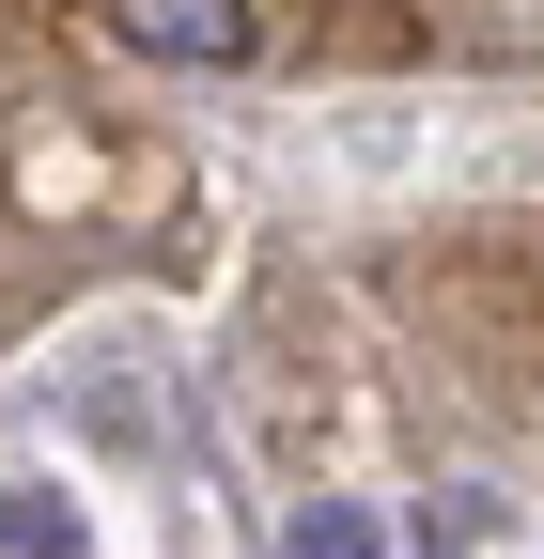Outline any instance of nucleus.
<instances>
[{"label": "nucleus", "mask_w": 544, "mask_h": 559, "mask_svg": "<svg viewBox=\"0 0 544 559\" xmlns=\"http://www.w3.org/2000/svg\"><path fill=\"white\" fill-rule=\"evenodd\" d=\"M125 47H156V62H249L264 16L249 0H125Z\"/></svg>", "instance_id": "1"}, {"label": "nucleus", "mask_w": 544, "mask_h": 559, "mask_svg": "<svg viewBox=\"0 0 544 559\" xmlns=\"http://www.w3.org/2000/svg\"><path fill=\"white\" fill-rule=\"evenodd\" d=\"M0 559H79V513L47 481H0Z\"/></svg>", "instance_id": "2"}, {"label": "nucleus", "mask_w": 544, "mask_h": 559, "mask_svg": "<svg viewBox=\"0 0 544 559\" xmlns=\"http://www.w3.org/2000/svg\"><path fill=\"white\" fill-rule=\"evenodd\" d=\"M281 559H389V528H374V513H343V498H311V513L281 528Z\"/></svg>", "instance_id": "3"}, {"label": "nucleus", "mask_w": 544, "mask_h": 559, "mask_svg": "<svg viewBox=\"0 0 544 559\" xmlns=\"http://www.w3.org/2000/svg\"><path fill=\"white\" fill-rule=\"evenodd\" d=\"M421 544H436V559H466V544H498V498H483V481H451V498H421Z\"/></svg>", "instance_id": "4"}]
</instances>
